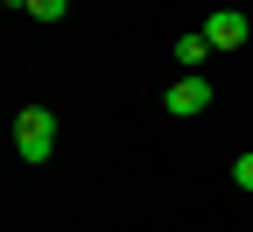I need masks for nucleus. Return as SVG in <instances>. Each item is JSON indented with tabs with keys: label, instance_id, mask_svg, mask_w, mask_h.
Masks as SVG:
<instances>
[{
	"label": "nucleus",
	"instance_id": "obj_1",
	"mask_svg": "<svg viewBox=\"0 0 253 232\" xmlns=\"http://www.w3.org/2000/svg\"><path fill=\"white\" fill-rule=\"evenodd\" d=\"M14 155L21 162H49L56 155V113L49 106H21L14 113Z\"/></svg>",
	"mask_w": 253,
	"mask_h": 232
},
{
	"label": "nucleus",
	"instance_id": "obj_2",
	"mask_svg": "<svg viewBox=\"0 0 253 232\" xmlns=\"http://www.w3.org/2000/svg\"><path fill=\"white\" fill-rule=\"evenodd\" d=\"M211 78H197V71H183L169 92H162V113H176V120H197V113H211Z\"/></svg>",
	"mask_w": 253,
	"mask_h": 232
},
{
	"label": "nucleus",
	"instance_id": "obj_3",
	"mask_svg": "<svg viewBox=\"0 0 253 232\" xmlns=\"http://www.w3.org/2000/svg\"><path fill=\"white\" fill-rule=\"evenodd\" d=\"M204 36H211V49H239V43L253 36V21H246L239 7H218V14L204 21Z\"/></svg>",
	"mask_w": 253,
	"mask_h": 232
},
{
	"label": "nucleus",
	"instance_id": "obj_4",
	"mask_svg": "<svg viewBox=\"0 0 253 232\" xmlns=\"http://www.w3.org/2000/svg\"><path fill=\"white\" fill-rule=\"evenodd\" d=\"M204 56H211V36H204V28L176 36V63H204Z\"/></svg>",
	"mask_w": 253,
	"mask_h": 232
},
{
	"label": "nucleus",
	"instance_id": "obj_5",
	"mask_svg": "<svg viewBox=\"0 0 253 232\" xmlns=\"http://www.w3.org/2000/svg\"><path fill=\"white\" fill-rule=\"evenodd\" d=\"M28 14H36V21H63V14H71V0H36Z\"/></svg>",
	"mask_w": 253,
	"mask_h": 232
},
{
	"label": "nucleus",
	"instance_id": "obj_6",
	"mask_svg": "<svg viewBox=\"0 0 253 232\" xmlns=\"http://www.w3.org/2000/svg\"><path fill=\"white\" fill-rule=\"evenodd\" d=\"M232 183H239V190H253V155H239V162H232Z\"/></svg>",
	"mask_w": 253,
	"mask_h": 232
},
{
	"label": "nucleus",
	"instance_id": "obj_7",
	"mask_svg": "<svg viewBox=\"0 0 253 232\" xmlns=\"http://www.w3.org/2000/svg\"><path fill=\"white\" fill-rule=\"evenodd\" d=\"M0 7H21V14H28V7H36V0H0Z\"/></svg>",
	"mask_w": 253,
	"mask_h": 232
}]
</instances>
